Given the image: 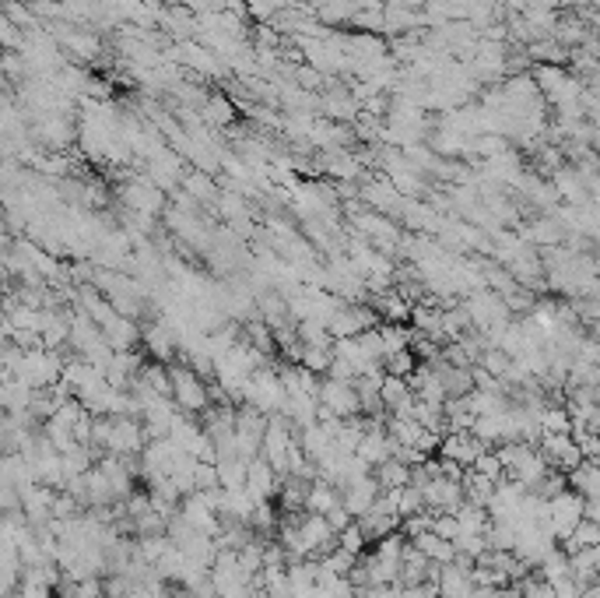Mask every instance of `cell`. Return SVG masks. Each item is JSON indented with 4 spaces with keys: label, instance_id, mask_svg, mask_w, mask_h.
<instances>
[{
    "label": "cell",
    "instance_id": "obj_4",
    "mask_svg": "<svg viewBox=\"0 0 600 598\" xmlns=\"http://www.w3.org/2000/svg\"><path fill=\"white\" fill-rule=\"evenodd\" d=\"M411 542L422 549V552H425L432 563H442V567H446V563H456V556H460L456 542L442 539V535H435L432 528H429V531H422V535H418V539H411Z\"/></svg>",
    "mask_w": 600,
    "mask_h": 598
},
{
    "label": "cell",
    "instance_id": "obj_1",
    "mask_svg": "<svg viewBox=\"0 0 600 598\" xmlns=\"http://www.w3.org/2000/svg\"><path fill=\"white\" fill-rule=\"evenodd\" d=\"M168 374H172V401L187 416H200V412L211 408V391L193 366H168Z\"/></svg>",
    "mask_w": 600,
    "mask_h": 598
},
{
    "label": "cell",
    "instance_id": "obj_3",
    "mask_svg": "<svg viewBox=\"0 0 600 598\" xmlns=\"http://www.w3.org/2000/svg\"><path fill=\"white\" fill-rule=\"evenodd\" d=\"M439 450H442V458H450V461H456V465L471 469L481 454H484V444H481L474 433H446L442 444H439Z\"/></svg>",
    "mask_w": 600,
    "mask_h": 598
},
{
    "label": "cell",
    "instance_id": "obj_5",
    "mask_svg": "<svg viewBox=\"0 0 600 598\" xmlns=\"http://www.w3.org/2000/svg\"><path fill=\"white\" fill-rule=\"evenodd\" d=\"M376 479H380L383 490H404V486H411V465L390 458V461H383V465L376 469Z\"/></svg>",
    "mask_w": 600,
    "mask_h": 598
},
{
    "label": "cell",
    "instance_id": "obj_2",
    "mask_svg": "<svg viewBox=\"0 0 600 598\" xmlns=\"http://www.w3.org/2000/svg\"><path fill=\"white\" fill-rule=\"evenodd\" d=\"M320 408L337 416V419H355V416H361V398L359 391H355V380H341V376L320 380Z\"/></svg>",
    "mask_w": 600,
    "mask_h": 598
}]
</instances>
